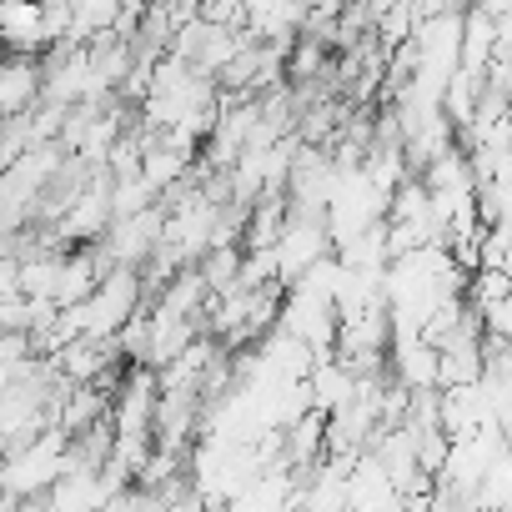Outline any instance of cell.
<instances>
[{
  "label": "cell",
  "mask_w": 512,
  "mask_h": 512,
  "mask_svg": "<svg viewBox=\"0 0 512 512\" xmlns=\"http://www.w3.org/2000/svg\"><path fill=\"white\" fill-rule=\"evenodd\" d=\"M0 46L11 56H31V61L51 46L41 0H0Z\"/></svg>",
  "instance_id": "obj_1"
},
{
  "label": "cell",
  "mask_w": 512,
  "mask_h": 512,
  "mask_svg": "<svg viewBox=\"0 0 512 512\" xmlns=\"http://www.w3.org/2000/svg\"><path fill=\"white\" fill-rule=\"evenodd\" d=\"M41 106V71L31 56H11L0 61V121L6 116H26Z\"/></svg>",
  "instance_id": "obj_2"
}]
</instances>
